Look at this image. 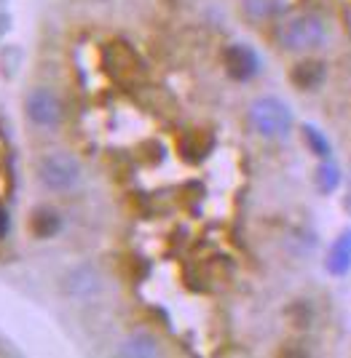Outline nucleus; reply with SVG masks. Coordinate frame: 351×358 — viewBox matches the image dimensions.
Segmentation results:
<instances>
[{
	"label": "nucleus",
	"instance_id": "3",
	"mask_svg": "<svg viewBox=\"0 0 351 358\" xmlns=\"http://www.w3.org/2000/svg\"><path fill=\"white\" fill-rule=\"evenodd\" d=\"M38 177L48 190H70L81 177V166L67 152H51L38 164Z\"/></svg>",
	"mask_w": 351,
	"mask_h": 358
},
{
	"label": "nucleus",
	"instance_id": "6",
	"mask_svg": "<svg viewBox=\"0 0 351 358\" xmlns=\"http://www.w3.org/2000/svg\"><path fill=\"white\" fill-rule=\"evenodd\" d=\"M322 80H324V64H322V62L305 59L292 67V83H295L298 89L311 91V89H317Z\"/></svg>",
	"mask_w": 351,
	"mask_h": 358
},
{
	"label": "nucleus",
	"instance_id": "11",
	"mask_svg": "<svg viewBox=\"0 0 351 358\" xmlns=\"http://www.w3.org/2000/svg\"><path fill=\"white\" fill-rule=\"evenodd\" d=\"M282 8V0H245V11L252 19H268Z\"/></svg>",
	"mask_w": 351,
	"mask_h": 358
},
{
	"label": "nucleus",
	"instance_id": "13",
	"mask_svg": "<svg viewBox=\"0 0 351 358\" xmlns=\"http://www.w3.org/2000/svg\"><path fill=\"white\" fill-rule=\"evenodd\" d=\"M305 136H308V142H311V148L319 152L322 158H327L330 155V145L324 142V136L319 134V131H314L311 126H305Z\"/></svg>",
	"mask_w": 351,
	"mask_h": 358
},
{
	"label": "nucleus",
	"instance_id": "1",
	"mask_svg": "<svg viewBox=\"0 0 351 358\" xmlns=\"http://www.w3.org/2000/svg\"><path fill=\"white\" fill-rule=\"evenodd\" d=\"M279 43L287 51H311L324 43V24L317 16H292L290 22L282 24L279 30Z\"/></svg>",
	"mask_w": 351,
	"mask_h": 358
},
{
	"label": "nucleus",
	"instance_id": "9",
	"mask_svg": "<svg viewBox=\"0 0 351 358\" xmlns=\"http://www.w3.org/2000/svg\"><path fill=\"white\" fill-rule=\"evenodd\" d=\"M123 356H156V340L148 334H135L132 340H126L121 348Z\"/></svg>",
	"mask_w": 351,
	"mask_h": 358
},
{
	"label": "nucleus",
	"instance_id": "14",
	"mask_svg": "<svg viewBox=\"0 0 351 358\" xmlns=\"http://www.w3.org/2000/svg\"><path fill=\"white\" fill-rule=\"evenodd\" d=\"M8 233V214H6V209H0V238Z\"/></svg>",
	"mask_w": 351,
	"mask_h": 358
},
{
	"label": "nucleus",
	"instance_id": "4",
	"mask_svg": "<svg viewBox=\"0 0 351 358\" xmlns=\"http://www.w3.org/2000/svg\"><path fill=\"white\" fill-rule=\"evenodd\" d=\"M223 64H226V70L233 80H249V78H255L260 70V59L258 54L245 43H233L226 48V54H223Z\"/></svg>",
	"mask_w": 351,
	"mask_h": 358
},
{
	"label": "nucleus",
	"instance_id": "10",
	"mask_svg": "<svg viewBox=\"0 0 351 358\" xmlns=\"http://www.w3.org/2000/svg\"><path fill=\"white\" fill-rule=\"evenodd\" d=\"M70 292L73 294H92V292H97V275H94L89 268L83 270H76L73 275H70Z\"/></svg>",
	"mask_w": 351,
	"mask_h": 358
},
{
	"label": "nucleus",
	"instance_id": "7",
	"mask_svg": "<svg viewBox=\"0 0 351 358\" xmlns=\"http://www.w3.org/2000/svg\"><path fill=\"white\" fill-rule=\"evenodd\" d=\"M349 268H351V230H346V233L336 241L333 252L327 257V270H330L333 275H343V273H349Z\"/></svg>",
	"mask_w": 351,
	"mask_h": 358
},
{
	"label": "nucleus",
	"instance_id": "2",
	"mask_svg": "<svg viewBox=\"0 0 351 358\" xmlns=\"http://www.w3.org/2000/svg\"><path fill=\"white\" fill-rule=\"evenodd\" d=\"M249 120H252V126H255L263 136H284L292 126V113L284 102L266 96V99H258V102L252 105Z\"/></svg>",
	"mask_w": 351,
	"mask_h": 358
},
{
	"label": "nucleus",
	"instance_id": "5",
	"mask_svg": "<svg viewBox=\"0 0 351 358\" xmlns=\"http://www.w3.org/2000/svg\"><path fill=\"white\" fill-rule=\"evenodd\" d=\"M27 115L38 126H57L62 118L60 99L48 89H38L27 96Z\"/></svg>",
	"mask_w": 351,
	"mask_h": 358
},
{
	"label": "nucleus",
	"instance_id": "12",
	"mask_svg": "<svg viewBox=\"0 0 351 358\" xmlns=\"http://www.w3.org/2000/svg\"><path fill=\"white\" fill-rule=\"evenodd\" d=\"M317 185H319V190L322 193H333L336 190V185L340 182L338 179V169L333 164H324V166H319V171H317Z\"/></svg>",
	"mask_w": 351,
	"mask_h": 358
},
{
	"label": "nucleus",
	"instance_id": "8",
	"mask_svg": "<svg viewBox=\"0 0 351 358\" xmlns=\"http://www.w3.org/2000/svg\"><path fill=\"white\" fill-rule=\"evenodd\" d=\"M30 230L38 238H51L62 230V220L54 209H35L30 217Z\"/></svg>",
	"mask_w": 351,
	"mask_h": 358
}]
</instances>
